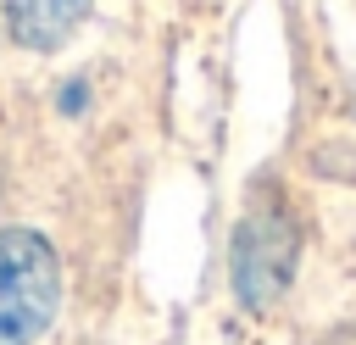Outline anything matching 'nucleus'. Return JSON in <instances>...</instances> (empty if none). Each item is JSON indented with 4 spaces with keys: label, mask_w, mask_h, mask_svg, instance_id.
Returning a JSON list of instances; mask_svg holds the SVG:
<instances>
[{
    "label": "nucleus",
    "mask_w": 356,
    "mask_h": 345,
    "mask_svg": "<svg viewBox=\"0 0 356 345\" xmlns=\"http://www.w3.org/2000/svg\"><path fill=\"white\" fill-rule=\"evenodd\" d=\"M295 256H300V239H295V223H289L284 206H256V211H245L239 228H234V256H228L239 306L267 312V306L289 289Z\"/></svg>",
    "instance_id": "2"
},
{
    "label": "nucleus",
    "mask_w": 356,
    "mask_h": 345,
    "mask_svg": "<svg viewBox=\"0 0 356 345\" xmlns=\"http://www.w3.org/2000/svg\"><path fill=\"white\" fill-rule=\"evenodd\" d=\"M83 17L89 0H6V28L22 50H56Z\"/></svg>",
    "instance_id": "3"
},
{
    "label": "nucleus",
    "mask_w": 356,
    "mask_h": 345,
    "mask_svg": "<svg viewBox=\"0 0 356 345\" xmlns=\"http://www.w3.org/2000/svg\"><path fill=\"white\" fill-rule=\"evenodd\" d=\"M328 345H356V334H345V339H328Z\"/></svg>",
    "instance_id": "4"
},
{
    "label": "nucleus",
    "mask_w": 356,
    "mask_h": 345,
    "mask_svg": "<svg viewBox=\"0 0 356 345\" xmlns=\"http://www.w3.org/2000/svg\"><path fill=\"white\" fill-rule=\"evenodd\" d=\"M61 306V262L44 234L0 228V345H39Z\"/></svg>",
    "instance_id": "1"
}]
</instances>
